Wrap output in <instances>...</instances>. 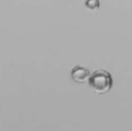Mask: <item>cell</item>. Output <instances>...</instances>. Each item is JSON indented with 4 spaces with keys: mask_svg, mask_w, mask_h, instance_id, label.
I'll return each instance as SVG.
<instances>
[{
    "mask_svg": "<svg viewBox=\"0 0 132 131\" xmlns=\"http://www.w3.org/2000/svg\"><path fill=\"white\" fill-rule=\"evenodd\" d=\"M90 87L99 94L107 93L111 89L113 80L110 72L104 70H97L90 74L88 78Z\"/></svg>",
    "mask_w": 132,
    "mask_h": 131,
    "instance_id": "1",
    "label": "cell"
},
{
    "mask_svg": "<svg viewBox=\"0 0 132 131\" xmlns=\"http://www.w3.org/2000/svg\"><path fill=\"white\" fill-rule=\"evenodd\" d=\"M71 75L75 81L81 83V82H84L86 80H88L89 76H90V72L85 67L81 66V65H77L72 70Z\"/></svg>",
    "mask_w": 132,
    "mask_h": 131,
    "instance_id": "2",
    "label": "cell"
},
{
    "mask_svg": "<svg viewBox=\"0 0 132 131\" xmlns=\"http://www.w3.org/2000/svg\"><path fill=\"white\" fill-rule=\"evenodd\" d=\"M85 4H86V6L91 9L96 8L97 6H99V1L98 0H87Z\"/></svg>",
    "mask_w": 132,
    "mask_h": 131,
    "instance_id": "3",
    "label": "cell"
}]
</instances>
